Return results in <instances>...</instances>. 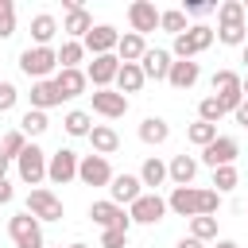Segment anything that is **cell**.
<instances>
[{
    "label": "cell",
    "instance_id": "8992f818",
    "mask_svg": "<svg viewBox=\"0 0 248 248\" xmlns=\"http://www.w3.org/2000/svg\"><path fill=\"white\" fill-rule=\"evenodd\" d=\"M89 217H93V225H101V232H105V229L132 232V217H128V209H120V205H116V202H108V198L93 202V205H89Z\"/></svg>",
    "mask_w": 248,
    "mask_h": 248
},
{
    "label": "cell",
    "instance_id": "f1b7e54d",
    "mask_svg": "<svg viewBox=\"0 0 248 248\" xmlns=\"http://www.w3.org/2000/svg\"><path fill=\"white\" fill-rule=\"evenodd\" d=\"M225 46H244L248 43V19H236V23H217V31H213Z\"/></svg>",
    "mask_w": 248,
    "mask_h": 248
},
{
    "label": "cell",
    "instance_id": "8fae6325",
    "mask_svg": "<svg viewBox=\"0 0 248 248\" xmlns=\"http://www.w3.org/2000/svg\"><path fill=\"white\" fill-rule=\"evenodd\" d=\"M236 155H240V143H236L232 136H217L209 147H202V163H205L209 170H217V167H232Z\"/></svg>",
    "mask_w": 248,
    "mask_h": 248
},
{
    "label": "cell",
    "instance_id": "4316f807",
    "mask_svg": "<svg viewBox=\"0 0 248 248\" xmlns=\"http://www.w3.org/2000/svg\"><path fill=\"white\" fill-rule=\"evenodd\" d=\"M143 50H147V39L136 35V31H124L120 43H116V58H120V62H140Z\"/></svg>",
    "mask_w": 248,
    "mask_h": 248
},
{
    "label": "cell",
    "instance_id": "11a10c76",
    "mask_svg": "<svg viewBox=\"0 0 248 248\" xmlns=\"http://www.w3.org/2000/svg\"><path fill=\"white\" fill-rule=\"evenodd\" d=\"M244 66H248V43H244Z\"/></svg>",
    "mask_w": 248,
    "mask_h": 248
},
{
    "label": "cell",
    "instance_id": "2e32d148",
    "mask_svg": "<svg viewBox=\"0 0 248 248\" xmlns=\"http://www.w3.org/2000/svg\"><path fill=\"white\" fill-rule=\"evenodd\" d=\"M170 62H174L170 50H163V46H147L143 58H140V70H143V78H151V81H167Z\"/></svg>",
    "mask_w": 248,
    "mask_h": 248
},
{
    "label": "cell",
    "instance_id": "d6a6232c",
    "mask_svg": "<svg viewBox=\"0 0 248 248\" xmlns=\"http://www.w3.org/2000/svg\"><path fill=\"white\" fill-rule=\"evenodd\" d=\"M62 128H66L70 136H89V128H93V116H89L85 108H70V112L62 116Z\"/></svg>",
    "mask_w": 248,
    "mask_h": 248
},
{
    "label": "cell",
    "instance_id": "603a6c76",
    "mask_svg": "<svg viewBox=\"0 0 248 248\" xmlns=\"http://www.w3.org/2000/svg\"><path fill=\"white\" fill-rule=\"evenodd\" d=\"M54 105H62V93H58L54 78H46V81H31V108L46 112V108H54Z\"/></svg>",
    "mask_w": 248,
    "mask_h": 248
},
{
    "label": "cell",
    "instance_id": "f35d334b",
    "mask_svg": "<svg viewBox=\"0 0 248 248\" xmlns=\"http://www.w3.org/2000/svg\"><path fill=\"white\" fill-rule=\"evenodd\" d=\"M236 182H240L236 167H217V170H213V190H217V194H229V190H236Z\"/></svg>",
    "mask_w": 248,
    "mask_h": 248
},
{
    "label": "cell",
    "instance_id": "83f0119b",
    "mask_svg": "<svg viewBox=\"0 0 248 248\" xmlns=\"http://www.w3.org/2000/svg\"><path fill=\"white\" fill-rule=\"evenodd\" d=\"M54 35H58V19H54L50 12H39V16L31 19V39H35V46H50Z\"/></svg>",
    "mask_w": 248,
    "mask_h": 248
},
{
    "label": "cell",
    "instance_id": "4dcf8cb0",
    "mask_svg": "<svg viewBox=\"0 0 248 248\" xmlns=\"http://www.w3.org/2000/svg\"><path fill=\"white\" fill-rule=\"evenodd\" d=\"M81 58H85V46H81V43L66 39V43L58 46V70H81Z\"/></svg>",
    "mask_w": 248,
    "mask_h": 248
},
{
    "label": "cell",
    "instance_id": "f6af8a7d",
    "mask_svg": "<svg viewBox=\"0 0 248 248\" xmlns=\"http://www.w3.org/2000/svg\"><path fill=\"white\" fill-rule=\"evenodd\" d=\"M186 16H205V12H217V4H202V0H186L182 4Z\"/></svg>",
    "mask_w": 248,
    "mask_h": 248
},
{
    "label": "cell",
    "instance_id": "ffe728a7",
    "mask_svg": "<svg viewBox=\"0 0 248 248\" xmlns=\"http://www.w3.org/2000/svg\"><path fill=\"white\" fill-rule=\"evenodd\" d=\"M167 209L178 217H198V186H174L167 198Z\"/></svg>",
    "mask_w": 248,
    "mask_h": 248
},
{
    "label": "cell",
    "instance_id": "30bf717a",
    "mask_svg": "<svg viewBox=\"0 0 248 248\" xmlns=\"http://www.w3.org/2000/svg\"><path fill=\"white\" fill-rule=\"evenodd\" d=\"M62 8H66L62 31H66L74 43H81V39L93 31V16H89V8H85V4H78V0H62Z\"/></svg>",
    "mask_w": 248,
    "mask_h": 248
},
{
    "label": "cell",
    "instance_id": "d590c367",
    "mask_svg": "<svg viewBox=\"0 0 248 248\" xmlns=\"http://www.w3.org/2000/svg\"><path fill=\"white\" fill-rule=\"evenodd\" d=\"M190 236L194 240H202V244H209V240H217V217H190Z\"/></svg>",
    "mask_w": 248,
    "mask_h": 248
},
{
    "label": "cell",
    "instance_id": "ba28073f",
    "mask_svg": "<svg viewBox=\"0 0 248 248\" xmlns=\"http://www.w3.org/2000/svg\"><path fill=\"white\" fill-rule=\"evenodd\" d=\"M78 151H70V147H58L54 155H46V178L54 182V186H66V182H74L78 178Z\"/></svg>",
    "mask_w": 248,
    "mask_h": 248
},
{
    "label": "cell",
    "instance_id": "9a60e30c",
    "mask_svg": "<svg viewBox=\"0 0 248 248\" xmlns=\"http://www.w3.org/2000/svg\"><path fill=\"white\" fill-rule=\"evenodd\" d=\"M128 23H132L136 35H147V31L159 27V8H155L151 0H132V4H128Z\"/></svg>",
    "mask_w": 248,
    "mask_h": 248
},
{
    "label": "cell",
    "instance_id": "1f68e13d",
    "mask_svg": "<svg viewBox=\"0 0 248 248\" xmlns=\"http://www.w3.org/2000/svg\"><path fill=\"white\" fill-rule=\"evenodd\" d=\"M50 128V120H46V112H39V108H27L23 116H19V132L27 136V140H35V136H43Z\"/></svg>",
    "mask_w": 248,
    "mask_h": 248
},
{
    "label": "cell",
    "instance_id": "ac0fdd59",
    "mask_svg": "<svg viewBox=\"0 0 248 248\" xmlns=\"http://www.w3.org/2000/svg\"><path fill=\"white\" fill-rule=\"evenodd\" d=\"M116 70H120V58H116V54H97V58L89 62L85 78H89L97 89H108V85L116 81Z\"/></svg>",
    "mask_w": 248,
    "mask_h": 248
},
{
    "label": "cell",
    "instance_id": "e0dca14e",
    "mask_svg": "<svg viewBox=\"0 0 248 248\" xmlns=\"http://www.w3.org/2000/svg\"><path fill=\"white\" fill-rule=\"evenodd\" d=\"M93 112L105 116V120H120V116L128 112V97L116 93V89H97V93H93Z\"/></svg>",
    "mask_w": 248,
    "mask_h": 248
},
{
    "label": "cell",
    "instance_id": "d4e9b609",
    "mask_svg": "<svg viewBox=\"0 0 248 248\" xmlns=\"http://www.w3.org/2000/svg\"><path fill=\"white\" fill-rule=\"evenodd\" d=\"M143 70H140V62H120V70H116V93H140L143 89Z\"/></svg>",
    "mask_w": 248,
    "mask_h": 248
},
{
    "label": "cell",
    "instance_id": "ee69618b",
    "mask_svg": "<svg viewBox=\"0 0 248 248\" xmlns=\"http://www.w3.org/2000/svg\"><path fill=\"white\" fill-rule=\"evenodd\" d=\"M101 248H128V232L105 229V232H101Z\"/></svg>",
    "mask_w": 248,
    "mask_h": 248
},
{
    "label": "cell",
    "instance_id": "7402d4cb",
    "mask_svg": "<svg viewBox=\"0 0 248 248\" xmlns=\"http://www.w3.org/2000/svg\"><path fill=\"white\" fill-rule=\"evenodd\" d=\"M85 140L93 143V155H105V159L120 147V136H116V128H112V124H93Z\"/></svg>",
    "mask_w": 248,
    "mask_h": 248
},
{
    "label": "cell",
    "instance_id": "7a4b0ae2",
    "mask_svg": "<svg viewBox=\"0 0 248 248\" xmlns=\"http://www.w3.org/2000/svg\"><path fill=\"white\" fill-rule=\"evenodd\" d=\"M19 70L31 81H46L50 74H58V50L54 46H27L19 54Z\"/></svg>",
    "mask_w": 248,
    "mask_h": 248
},
{
    "label": "cell",
    "instance_id": "681fc988",
    "mask_svg": "<svg viewBox=\"0 0 248 248\" xmlns=\"http://www.w3.org/2000/svg\"><path fill=\"white\" fill-rule=\"evenodd\" d=\"M8 167H12V159H4V155H0V182L8 178Z\"/></svg>",
    "mask_w": 248,
    "mask_h": 248
},
{
    "label": "cell",
    "instance_id": "f5cc1de1",
    "mask_svg": "<svg viewBox=\"0 0 248 248\" xmlns=\"http://www.w3.org/2000/svg\"><path fill=\"white\" fill-rule=\"evenodd\" d=\"M66 248H89V244H81V240H74V244H66Z\"/></svg>",
    "mask_w": 248,
    "mask_h": 248
},
{
    "label": "cell",
    "instance_id": "e575fe53",
    "mask_svg": "<svg viewBox=\"0 0 248 248\" xmlns=\"http://www.w3.org/2000/svg\"><path fill=\"white\" fill-rule=\"evenodd\" d=\"M186 140H190L194 147H209V143L217 140V124H205V120H194V124L186 128Z\"/></svg>",
    "mask_w": 248,
    "mask_h": 248
},
{
    "label": "cell",
    "instance_id": "b9f144b4",
    "mask_svg": "<svg viewBox=\"0 0 248 248\" xmlns=\"http://www.w3.org/2000/svg\"><path fill=\"white\" fill-rule=\"evenodd\" d=\"M12 35H16V4L0 0V39H12Z\"/></svg>",
    "mask_w": 248,
    "mask_h": 248
},
{
    "label": "cell",
    "instance_id": "7bdbcfd3",
    "mask_svg": "<svg viewBox=\"0 0 248 248\" xmlns=\"http://www.w3.org/2000/svg\"><path fill=\"white\" fill-rule=\"evenodd\" d=\"M16 101H19V89H16L12 81H0V112H12Z\"/></svg>",
    "mask_w": 248,
    "mask_h": 248
},
{
    "label": "cell",
    "instance_id": "9f6ffc18",
    "mask_svg": "<svg viewBox=\"0 0 248 248\" xmlns=\"http://www.w3.org/2000/svg\"><path fill=\"white\" fill-rule=\"evenodd\" d=\"M58 248H62V244H58Z\"/></svg>",
    "mask_w": 248,
    "mask_h": 248
},
{
    "label": "cell",
    "instance_id": "4fadbf2b",
    "mask_svg": "<svg viewBox=\"0 0 248 248\" xmlns=\"http://www.w3.org/2000/svg\"><path fill=\"white\" fill-rule=\"evenodd\" d=\"M116 43H120V31H116L112 23H93V31L81 39V46H85L93 58H97V54H112Z\"/></svg>",
    "mask_w": 248,
    "mask_h": 248
},
{
    "label": "cell",
    "instance_id": "8d00e7d4",
    "mask_svg": "<svg viewBox=\"0 0 248 248\" xmlns=\"http://www.w3.org/2000/svg\"><path fill=\"white\" fill-rule=\"evenodd\" d=\"M27 143H31V140H27V136H23V132H19V128H12V132H8V136H4V140H0V155H4V159H12V163H16V159H19V155H23V147H27Z\"/></svg>",
    "mask_w": 248,
    "mask_h": 248
},
{
    "label": "cell",
    "instance_id": "db71d44e",
    "mask_svg": "<svg viewBox=\"0 0 248 248\" xmlns=\"http://www.w3.org/2000/svg\"><path fill=\"white\" fill-rule=\"evenodd\" d=\"M240 4H244V19H248V0H240Z\"/></svg>",
    "mask_w": 248,
    "mask_h": 248
},
{
    "label": "cell",
    "instance_id": "6da1fadb",
    "mask_svg": "<svg viewBox=\"0 0 248 248\" xmlns=\"http://www.w3.org/2000/svg\"><path fill=\"white\" fill-rule=\"evenodd\" d=\"M213 39H217V35H213L209 23H194V27H186L182 35H174V43H170V58H194V54L209 50Z\"/></svg>",
    "mask_w": 248,
    "mask_h": 248
},
{
    "label": "cell",
    "instance_id": "74e56055",
    "mask_svg": "<svg viewBox=\"0 0 248 248\" xmlns=\"http://www.w3.org/2000/svg\"><path fill=\"white\" fill-rule=\"evenodd\" d=\"M221 116H225V108H221V101H217L213 93L198 101V120H205V124H217Z\"/></svg>",
    "mask_w": 248,
    "mask_h": 248
},
{
    "label": "cell",
    "instance_id": "5bb4252c",
    "mask_svg": "<svg viewBox=\"0 0 248 248\" xmlns=\"http://www.w3.org/2000/svg\"><path fill=\"white\" fill-rule=\"evenodd\" d=\"M140 194H143L140 174H112V182H108V202H116V205L124 209V205H132Z\"/></svg>",
    "mask_w": 248,
    "mask_h": 248
},
{
    "label": "cell",
    "instance_id": "5b68a950",
    "mask_svg": "<svg viewBox=\"0 0 248 248\" xmlns=\"http://www.w3.org/2000/svg\"><path fill=\"white\" fill-rule=\"evenodd\" d=\"M128 217H132V225H159V221L167 217V198L143 190V194L128 205Z\"/></svg>",
    "mask_w": 248,
    "mask_h": 248
},
{
    "label": "cell",
    "instance_id": "7c38bea8",
    "mask_svg": "<svg viewBox=\"0 0 248 248\" xmlns=\"http://www.w3.org/2000/svg\"><path fill=\"white\" fill-rule=\"evenodd\" d=\"M78 178L85 186H108L112 182V167L105 155H81L78 159Z\"/></svg>",
    "mask_w": 248,
    "mask_h": 248
},
{
    "label": "cell",
    "instance_id": "44dd1931",
    "mask_svg": "<svg viewBox=\"0 0 248 248\" xmlns=\"http://www.w3.org/2000/svg\"><path fill=\"white\" fill-rule=\"evenodd\" d=\"M54 85H58L62 101H74V97H81V93H85L89 78H85V70H58V74H54Z\"/></svg>",
    "mask_w": 248,
    "mask_h": 248
},
{
    "label": "cell",
    "instance_id": "3957f363",
    "mask_svg": "<svg viewBox=\"0 0 248 248\" xmlns=\"http://www.w3.org/2000/svg\"><path fill=\"white\" fill-rule=\"evenodd\" d=\"M8 236H12L16 248H46V240H43V221H35L27 209L8 221Z\"/></svg>",
    "mask_w": 248,
    "mask_h": 248
},
{
    "label": "cell",
    "instance_id": "836d02e7",
    "mask_svg": "<svg viewBox=\"0 0 248 248\" xmlns=\"http://www.w3.org/2000/svg\"><path fill=\"white\" fill-rule=\"evenodd\" d=\"M159 31L182 35V31H186V12H182V8H163V12H159Z\"/></svg>",
    "mask_w": 248,
    "mask_h": 248
},
{
    "label": "cell",
    "instance_id": "277c9868",
    "mask_svg": "<svg viewBox=\"0 0 248 248\" xmlns=\"http://www.w3.org/2000/svg\"><path fill=\"white\" fill-rule=\"evenodd\" d=\"M16 170H19V182H27L31 190L46 178V151L39 147V143H27L23 147V155L16 159Z\"/></svg>",
    "mask_w": 248,
    "mask_h": 248
},
{
    "label": "cell",
    "instance_id": "cb8c5ba5",
    "mask_svg": "<svg viewBox=\"0 0 248 248\" xmlns=\"http://www.w3.org/2000/svg\"><path fill=\"white\" fill-rule=\"evenodd\" d=\"M194 174H198V159L194 155H174L167 163V178L174 186H194Z\"/></svg>",
    "mask_w": 248,
    "mask_h": 248
},
{
    "label": "cell",
    "instance_id": "484cf974",
    "mask_svg": "<svg viewBox=\"0 0 248 248\" xmlns=\"http://www.w3.org/2000/svg\"><path fill=\"white\" fill-rule=\"evenodd\" d=\"M140 140H143L147 147H159V143L170 140V124H167L163 116H143V124H140Z\"/></svg>",
    "mask_w": 248,
    "mask_h": 248
},
{
    "label": "cell",
    "instance_id": "d6986e66",
    "mask_svg": "<svg viewBox=\"0 0 248 248\" xmlns=\"http://www.w3.org/2000/svg\"><path fill=\"white\" fill-rule=\"evenodd\" d=\"M198 78H202V66H198L194 58H174V62H170L167 81H170L174 89H194V85H198Z\"/></svg>",
    "mask_w": 248,
    "mask_h": 248
},
{
    "label": "cell",
    "instance_id": "c3c4849f",
    "mask_svg": "<svg viewBox=\"0 0 248 248\" xmlns=\"http://www.w3.org/2000/svg\"><path fill=\"white\" fill-rule=\"evenodd\" d=\"M174 248H205V244H202V240H194V236H182Z\"/></svg>",
    "mask_w": 248,
    "mask_h": 248
},
{
    "label": "cell",
    "instance_id": "7dc6e473",
    "mask_svg": "<svg viewBox=\"0 0 248 248\" xmlns=\"http://www.w3.org/2000/svg\"><path fill=\"white\" fill-rule=\"evenodd\" d=\"M232 116H236V124H244V128H248V101H240V105L232 108Z\"/></svg>",
    "mask_w": 248,
    "mask_h": 248
},
{
    "label": "cell",
    "instance_id": "bcb514c9",
    "mask_svg": "<svg viewBox=\"0 0 248 248\" xmlns=\"http://www.w3.org/2000/svg\"><path fill=\"white\" fill-rule=\"evenodd\" d=\"M12 198H16V190H12V182L4 178V182H0V205H8Z\"/></svg>",
    "mask_w": 248,
    "mask_h": 248
},
{
    "label": "cell",
    "instance_id": "60d3db41",
    "mask_svg": "<svg viewBox=\"0 0 248 248\" xmlns=\"http://www.w3.org/2000/svg\"><path fill=\"white\" fill-rule=\"evenodd\" d=\"M221 209V194L217 190H198V213L202 217H217Z\"/></svg>",
    "mask_w": 248,
    "mask_h": 248
},
{
    "label": "cell",
    "instance_id": "816d5d0a",
    "mask_svg": "<svg viewBox=\"0 0 248 248\" xmlns=\"http://www.w3.org/2000/svg\"><path fill=\"white\" fill-rule=\"evenodd\" d=\"M240 93H244V101H248V74L240 78Z\"/></svg>",
    "mask_w": 248,
    "mask_h": 248
},
{
    "label": "cell",
    "instance_id": "f546056e",
    "mask_svg": "<svg viewBox=\"0 0 248 248\" xmlns=\"http://www.w3.org/2000/svg\"><path fill=\"white\" fill-rule=\"evenodd\" d=\"M140 182H143V186H151V194H155V186H163V182H167V163H163L159 155L143 159V167H140Z\"/></svg>",
    "mask_w": 248,
    "mask_h": 248
},
{
    "label": "cell",
    "instance_id": "52a82bcc",
    "mask_svg": "<svg viewBox=\"0 0 248 248\" xmlns=\"http://www.w3.org/2000/svg\"><path fill=\"white\" fill-rule=\"evenodd\" d=\"M209 85H213V97L221 101L225 112H232V108L244 101V93H240V74H236V70H217Z\"/></svg>",
    "mask_w": 248,
    "mask_h": 248
},
{
    "label": "cell",
    "instance_id": "9c48e42d",
    "mask_svg": "<svg viewBox=\"0 0 248 248\" xmlns=\"http://www.w3.org/2000/svg\"><path fill=\"white\" fill-rule=\"evenodd\" d=\"M27 213H31L35 221H62V217H66L62 202H58L46 186H35V190L27 194Z\"/></svg>",
    "mask_w": 248,
    "mask_h": 248
},
{
    "label": "cell",
    "instance_id": "f907efd6",
    "mask_svg": "<svg viewBox=\"0 0 248 248\" xmlns=\"http://www.w3.org/2000/svg\"><path fill=\"white\" fill-rule=\"evenodd\" d=\"M213 248H240L236 240H213Z\"/></svg>",
    "mask_w": 248,
    "mask_h": 248
},
{
    "label": "cell",
    "instance_id": "ab89813d",
    "mask_svg": "<svg viewBox=\"0 0 248 248\" xmlns=\"http://www.w3.org/2000/svg\"><path fill=\"white\" fill-rule=\"evenodd\" d=\"M244 19V4L240 0H221L217 4V23H236Z\"/></svg>",
    "mask_w": 248,
    "mask_h": 248
}]
</instances>
